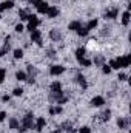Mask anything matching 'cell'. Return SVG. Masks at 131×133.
<instances>
[{"label": "cell", "mask_w": 131, "mask_h": 133, "mask_svg": "<svg viewBox=\"0 0 131 133\" xmlns=\"http://www.w3.org/2000/svg\"><path fill=\"white\" fill-rule=\"evenodd\" d=\"M116 61H117V64H119L120 68H127V66L130 65V62H131V56H130V54L119 56V57H116Z\"/></svg>", "instance_id": "1"}, {"label": "cell", "mask_w": 131, "mask_h": 133, "mask_svg": "<svg viewBox=\"0 0 131 133\" xmlns=\"http://www.w3.org/2000/svg\"><path fill=\"white\" fill-rule=\"evenodd\" d=\"M28 20H30L28 30H30V31H34V30H37V26H39V23H40V20L37 19V16H34V14H30V16H28Z\"/></svg>", "instance_id": "2"}, {"label": "cell", "mask_w": 131, "mask_h": 133, "mask_svg": "<svg viewBox=\"0 0 131 133\" xmlns=\"http://www.w3.org/2000/svg\"><path fill=\"white\" fill-rule=\"evenodd\" d=\"M128 125H130V118H128V116H120V118L117 119V127H119L120 130H127Z\"/></svg>", "instance_id": "3"}, {"label": "cell", "mask_w": 131, "mask_h": 133, "mask_svg": "<svg viewBox=\"0 0 131 133\" xmlns=\"http://www.w3.org/2000/svg\"><path fill=\"white\" fill-rule=\"evenodd\" d=\"M49 3H46V2H43V0H40L37 5H35V8H37V11L39 12H42V14H45V12H48V9H49Z\"/></svg>", "instance_id": "4"}, {"label": "cell", "mask_w": 131, "mask_h": 133, "mask_svg": "<svg viewBox=\"0 0 131 133\" xmlns=\"http://www.w3.org/2000/svg\"><path fill=\"white\" fill-rule=\"evenodd\" d=\"M119 14V8H111L105 11V19H116Z\"/></svg>", "instance_id": "5"}, {"label": "cell", "mask_w": 131, "mask_h": 133, "mask_svg": "<svg viewBox=\"0 0 131 133\" xmlns=\"http://www.w3.org/2000/svg\"><path fill=\"white\" fill-rule=\"evenodd\" d=\"M45 125H46V119L40 116V118H39V119L35 121V124H34V129H35L37 132H42V129H43Z\"/></svg>", "instance_id": "6"}, {"label": "cell", "mask_w": 131, "mask_h": 133, "mask_svg": "<svg viewBox=\"0 0 131 133\" xmlns=\"http://www.w3.org/2000/svg\"><path fill=\"white\" fill-rule=\"evenodd\" d=\"M63 71H65V66H62V65H53L51 70H49V73H51L53 76H59V74H62Z\"/></svg>", "instance_id": "7"}, {"label": "cell", "mask_w": 131, "mask_h": 133, "mask_svg": "<svg viewBox=\"0 0 131 133\" xmlns=\"http://www.w3.org/2000/svg\"><path fill=\"white\" fill-rule=\"evenodd\" d=\"M59 12H60V11H59V8H57V6H49V9H48V12H46V14H48V17H49V19H56V17L59 16Z\"/></svg>", "instance_id": "8"}, {"label": "cell", "mask_w": 131, "mask_h": 133, "mask_svg": "<svg viewBox=\"0 0 131 133\" xmlns=\"http://www.w3.org/2000/svg\"><path fill=\"white\" fill-rule=\"evenodd\" d=\"M105 104V99L102 98V96H94L93 99H91V105L93 107H102Z\"/></svg>", "instance_id": "9"}, {"label": "cell", "mask_w": 131, "mask_h": 133, "mask_svg": "<svg viewBox=\"0 0 131 133\" xmlns=\"http://www.w3.org/2000/svg\"><path fill=\"white\" fill-rule=\"evenodd\" d=\"M80 26H82L80 20H74V22H71V23L68 25V30H69V31H77Z\"/></svg>", "instance_id": "10"}, {"label": "cell", "mask_w": 131, "mask_h": 133, "mask_svg": "<svg viewBox=\"0 0 131 133\" xmlns=\"http://www.w3.org/2000/svg\"><path fill=\"white\" fill-rule=\"evenodd\" d=\"M62 91V84L60 82H53L51 84V93H60Z\"/></svg>", "instance_id": "11"}, {"label": "cell", "mask_w": 131, "mask_h": 133, "mask_svg": "<svg viewBox=\"0 0 131 133\" xmlns=\"http://www.w3.org/2000/svg\"><path fill=\"white\" fill-rule=\"evenodd\" d=\"M14 6V2L12 0H5L2 5H0V11H5V9H11Z\"/></svg>", "instance_id": "12"}, {"label": "cell", "mask_w": 131, "mask_h": 133, "mask_svg": "<svg viewBox=\"0 0 131 133\" xmlns=\"http://www.w3.org/2000/svg\"><path fill=\"white\" fill-rule=\"evenodd\" d=\"M31 40H33V42H39V40H42V33H40L39 30L31 31Z\"/></svg>", "instance_id": "13"}, {"label": "cell", "mask_w": 131, "mask_h": 133, "mask_svg": "<svg viewBox=\"0 0 131 133\" xmlns=\"http://www.w3.org/2000/svg\"><path fill=\"white\" fill-rule=\"evenodd\" d=\"M77 82H79V85L83 88V90H86V79H85V76H82V74H77Z\"/></svg>", "instance_id": "14"}, {"label": "cell", "mask_w": 131, "mask_h": 133, "mask_svg": "<svg viewBox=\"0 0 131 133\" xmlns=\"http://www.w3.org/2000/svg\"><path fill=\"white\" fill-rule=\"evenodd\" d=\"M49 37L54 40V42H57L59 39H60V33H59V30H56V28H53L51 31H49Z\"/></svg>", "instance_id": "15"}, {"label": "cell", "mask_w": 131, "mask_h": 133, "mask_svg": "<svg viewBox=\"0 0 131 133\" xmlns=\"http://www.w3.org/2000/svg\"><path fill=\"white\" fill-rule=\"evenodd\" d=\"M128 23H130V11H125L123 16H122V25L128 26Z\"/></svg>", "instance_id": "16"}, {"label": "cell", "mask_w": 131, "mask_h": 133, "mask_svg": "<svg viewBox=\"0 0 131 133\" xmlns=\"http://www.w3.org/2000/svg\"><path fill=\"white\" fill-rule=\"evenodd\" d=\"M85 56H86V48H77L76 50V57L77 59H82Z\"/></svg>", "instance_id": "17"}, {"label": "cell", "mask_w": 131, "mask_h": 133, "mask_svg": "<svg viewBox=\"0 0 131 133\" xmlns=\"http://www.w3.org/2000/svg\"><path fill=\"white\" fill-rule=\"evenodd\" d=\"M19 125H20V124H19V121H17L16 118H11V119H9V129H11V130H17Z\"/></svg>", "instance_id": "18"}, {"label": "cell", "mask_w": 131, "mask_h": 133, "mask_svg": "<svg viewBox=\"0 0 131 133\" xmlns=\"http://www.w3.org/2000/svg\"><path fill=\"white\" fill-rule=\"evenodd\" d=\"M16 79H17L19 82L26 81V73H25V71H17V73H16Z\"/></svg>", "instance_id": "19"}, {"label": "cell", "mask_w": 131, "mask_h": 133, "mask_svg": "<svg viewBox=\"0 0 131 133\" xmlns=\"http://www.w3.org/2000/svg\"><path fill=\"white\" fill-rule=\"evenodd\" d=\"M79 64L82 66H91V64H93V61H90V59H86V57H82V59H79Z\"/></svg>", "instance_id": "20"}, {"label": "cell", "mask_w": 131, "mask_h": 133, "mask_svg": "<svg viewBox=\"0 0 131 133\" xmlns=\"http://www.w3.org/2000/svg\"><path fill=\"white\" fill-rule=\"evenodd\" d=\"M28 11L26 9H20L19 11V17H20V20H28Z\"/></svg>", "instance_id": "21"}, {"label": "cell", "mask_w": 131, "mask_h": 133, "mask_svg": "<svg viewBox=\"0 0 131 133\" xmlns=\"http://www.w3.org/2000/svg\"><path fill=\"white\" fill-rule=\"evenodd\" d=\"M97 19H91V20H90V22H88V25H86V28H88V30H94V28H96V26H97Z\"/></svg>", "instance_id": "22"}, {"label": "cell", "mask_w": 131, "mask_h": 133, "mask_svg": "<svg viewBox=\"0 0 131 133\" xmlns=\"http://www.w3.org/2000/svg\"><path fill=\"white\" fill-rule=\"evenodd\" d=\"M88 33H90V30H88L86 26H80V28L77 30V34H79V36H82V37H85Z\"/></svg>", "instance_id": "23"}, {"label": "cell", "mask_w": 131, "mask_h": 133, "mask_svg": "<svg viewBox=\"0 0 131 133\" xmlns=\"http://www.w3.org/2000/svg\"><path fill=\"white\" fill-rule=\"evenodd\" d=\"M14 57H16V59H22V57H23V50H22V48L14 50Z\"/></svg>", "instance_id": "24"}, {"label": "cell", "mask_w": 131, "mask_h": 133, "mask_svg": "<svg viewBox=\"0 0 131 133\" xmlns=\"http://www.w3.org/2000/svg\"><path fill=\"white\" fill-rule=\"evenodd\" d=\"M111 118V110H106V111H103V115H102V119L103 121H108Z\"/></svg>", "instance_id": "25"}, {"label": "cell", "mask_w": 131, "mask_h": 133, "mask_svg": "<svg viewBox=\"0 0 131 133\" xmlns=\"http://www.w3.org/2000/svg\"><path fill=\"white\" fill-rule=\"evenodd\" d=\"M28 73L31 74V76H34V74H37V68L33 65H28Z\"/></svg>", "instance_id": "26"}, {"label": "cell", "mask_w": 131, "mask_h": 133, "mask_svg": "<svg viewBox=\"0 0 131 133\" xmlns=\"http://www.w3.org/2000/svg\"><path fill=\"white\" fill-rule=\"evenodd\" d=\"M22 95H23V88H20V87L14 88V96H22Z\"/></svg>", "instance_id": "27"}, {"label": "cell", "mask_w": 131, "mask_h": 133, "mask_svg": "<svg viewBox=\"0 0 131 133\" xmlns=\"http://www.w3.org/2000/svg\"><path fill=\"white\" fill-rule=\"evenodd\" d=\"M110 66H111V68H114V70H119V68H120V66H119V64H117V61H116V59H113V61L110 62Z\"/></svg>", "instance_id": "28"}, {"label": "cell", "mask_w": 131, "mask_h": 133, "mask_svg": "<svg viewBox=\"0 0 131 133\" xmlns=\"http://www.w3.org/2000/svg\"><path fill=\"white\" fill-rule=\"evenodd\" d=\"M102 66H103V68H102V71H103L105 74H110V73H111V66H110V65H106V64H105V65H102Z\"/></svg>", "instance_id": "29"}, {"label": "cell", "mask_w": 131, "mask_h": 133, "mask_svg": "<svg viewBox=\"0 0 131 133\" xmlns=\"http://www.w3.org/2000/svg\"><path fill=\"white\" fill-rule=\"evenodd\" d=\"M103 61H105V57H103V56H97V57L94 59V64H96V65H100Z\"/></svg>", "instance_id": "30"}, {"label": "cell", "mask_w": 131, "mask_h": 133, "mask_svg": "<svg viewBox=\"0 0 131 133\" xmlns=\"http://www.w3.org/2000/svg\"><path fill=\"white\" fill-rule=\"evenodd\" d=\"M5 74H6V70L5 68H0V84L5 81Z\"/></svg>", "instance_id": "31"}, {"label": "cell", "mask_w": 131, "mask_h": 133, "mask_svg": "<svg viewBox=\"0 0 131 133\" xmlns=\"http://www.w3.org/2000/svg\"><path fill=\"white\" fill-rule=\"evenodd\" d=\"M79 133H91V129H90V127H86V125H85V127H82V129H80V130H79Z\"/></svg>", "instance_id": "32"}, {"label": "cell", "mask_w": 131, "mask_h": 133, "mask_svg": "<svg viewBox=\"0 0 131 133\" xmlns=\"http://www.w3.org/2000/svg\"><path fill=\"white\" fill-rule=\"evenodd\" d=\"M23 30H25V28H23V25H22V23H19V25H16V31H17V33H22Z\"/></svg>", "instance_id": "33"}, {"label": "cell", "mask_w": 131, "mask_h": 133, "mask_svg": "<svg viewBox=\"0 0 131 133\" xmlns=\"http://www.w3.org/2000/svg\"><path fill=\"white\" fill-rule=\"evenodd\" d=\"M117 79H119V81H127V74H125V73H119Z\"/></svg>", "instance_id": "34"}, {"label": "cell", "mask_w": 131, "mask_h": 133, "mask_svg": "<svg viewBox=\"0 0 131 133\" xmlns=\"http://www.w3.org/2000/svg\"><path fill=\"white\" fill-rule=\"evenodd\" d=\"M5 118H6V113H5V111H0V122L5 121Z\"/></svg>", "instance_id": "35"}, {"label": "cell", "mask_w": 131, "mask_h": 133, "mask_svg": "<svg viewBox=\"0 0 131 133\" xmlns=\"http://www.w3.org/2000/svg\"><path fill=\"white\" fill-rule=\"evenodd\" d=\"M9 99H11V98H9L8 95H5V96L2 98V101H3V102H9Z\"/></svg>", "instance_id": "36"}, {"label": "cell", "mask_w": 131, "mask_h": 133, "mask_svg": "<svg viewBox=\"0 0 131 133\" xmlns=\"http://www.w3.org/2000/svg\"><path fill=\"white\" fill-rule=\"evenodd\" d=\"M53 133H60V132H59V130H54V132H53Z\"/></svg>", "instance_id": "37"}]
</instances>
